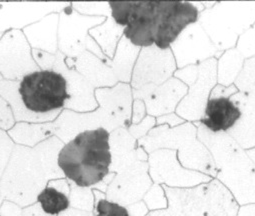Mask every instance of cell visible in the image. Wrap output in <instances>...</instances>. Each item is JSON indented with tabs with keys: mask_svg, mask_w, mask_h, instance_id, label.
<instances>
[{
	"mask_svg": "<svg viewBox=\"0 0 255 216\" xmlns=\"http://www.w3.org/2000/svg\"><path fill=\"white\" fill-rule=\"evenodd\" d=\"M123 30L124 28L117 25L111 15H108L102 26L92 29L90 34L94 36L97 42L101 45L105 56L109 59H113L118 42L123 36Z\"/></svg>",
	"mask_w": 255,
	"mask_h": 216,
	"instance_id": "cell-19",
	"label": "cell"
},
{
	"mask_svg": "<svg viewBox=\"0 0 255 216\" xmlns=\"http://www.w3.org/2000/svg\"><path fill=\"white\" fill-rule=\"evenodd\" d=\"M156 126V118L150 115H146L141 122L137 124H130L129 127L127 128L128 132L136 139L139 140L140 138L146 136L148 132Z\"/></svg>",
	"mask_w": 255,
	"mask_h": 216,
	"instance_id": "cell-25",
	"label": "cell"
},
{
	"mask_svg": "<svg viewBox=\"0 0 255 216\" xmlns=\"http://www.w3.org/2000/svg\"><path fill=\"white\" fill-rule=\"evenodd\" d=\"M197 138L207 147L217 168L218 179L239 206L255 203V164L246 151L228 134L212 133L199 122Z\"/></svg>",
	"mask_w": 255,
	"mask_h": 216,
	"instance_id": "cell-2",
	"label": "cell"
},
{
	"mask_svg": "<svg viewBox=\"0 0 255 216\" xmlns=\"http://www.w3.org/2000/svg\"><path fill=\"white\" fill-rule=\"evenodd\" d=\"M137 145L147 154L157 149L175 150L184 168L216 178L217 168L212 155L197 138V127L192 122L185 121L173 128L168 125L155 126L146 136L137 140Z\"/></svg>",
	"mask_w": 255,
	"mask_h": 216,
	"instance_id": "cell-4",
	"label": "cell"
},
{
	"mask_svg": "<svg viewBox=\"0 0 255 216\" xmlns=\"http://www.w3.org/2000/svg\"><path fill=\"white\" fill-rule=\"evenodd\" d=\"M162 187L167 207L150 211L146 216H237L238 203L216 178L190 188Z\"/></svg>",
	"mask_w": 255,
	"mask_h": 216,
	"instance_id": "cell-3",
	"label": "cell"
},
{
	"mask_svg": "<svg viewBox=\"0 0 255 216\" xmlns=\"http://www.w3.org/2000/svg\"><path fill=\"white\" fill-rule=\"evenodd\" d=\"M109 138L110 133L102 127L78 133L60 150L59 168L79 187L101 183L109 175L112 162Z\"/></svg>",
	"mask_w": 255,
	"mask_h": 216,
	"instance_id": "cell-1",
	"label": "cell"
},
{
	"mask_svg": "<svg viewBox=\"0 0 255 216\" xmlns=\"http://www.w3.org/2000/svg\"><path fill=\"white\" fill-rule=\"evenodd\" d=\"M240 117L239 107L230 97L209 98L199 124L212 133H227Z\"/></svg>",
	"mask_w": 255,
	"mask_h": 216,
	"instance_id": "cell-14",
	"label": "cell"
},
{
	"mask_svg": "<svg viewBox=\"0 0 255 216\" xmlns=\"http://www.w3.org/2000/svg\"><path fill=\"white\" fill-rule=\"evenodd\" d=\"M0 216H1V215H0Z\"/></svg>",
	"mask_w": 255,
	"mask_h": 216,
	"instance_id": "cell-32",
	"label": "cell"
},
{
	"mask_svg": "<svg viewBox=\"0 0 255 216\" xmlns=\"http://www.w3.org/2000/svg\"><path fill=\"white\" fill-rule=\"evenodd\" d=\"M146 108L142 100L133 99L132 103V115H131V124H137L142 121L146 116Z\"/></svg>",
	"mask_w": 255,
	"mask_h": 216,
	"instance_id": "cell-26",
	"label": "cell"
},
{
	"mask_svg": "<svg viewBox=\"0 0 255 216\" xmlns=\"http://www.w3.org/2000/svg\"><path fill=\"white\" fill-rule=\"evenodd\" d=\"M177 69L196 65L210 58L218 59L224 51L219 50L197 21L187 26L170 45Z\"/></svg>",
	"mask_w": 255,
	"mask_h": 216,
	"instance_id": "cell-11",
	"label": "cell"
},
{
	"mask_svg": "<svg viewBox=\"0 0 255 216\" xmlns=\"http://www.w3.org/2000/svg\"><path fill=\"white\" fill-rule=\"evenodd\" d=\"M126 209L128 211L129 216H146L149 213V210L143 200L126 206Z\"/></svg>",
	"mask_w": 255,
	"mask_h": 216,
	"instance_id": "cell-29",
	"label": "cell"
},
{
	"mask_svg": "<svg viewBox=\"0 0 255 216\" xmlns=\"http://www.w3.org/2000/svg\"><path fill=\"white\" fill-rule=\"evenodd\" d=\"M234 85L240 92L255 91V56L245 59Z\"/></svg>",
	"mask_w": 255,
	"mask_h": 216,
	"instance_id": "cell-21",
	"label": "cell"
},
{
	"mask_svg": "<svg viewBox=\"0 0 255 216\" xmlns=\"http://www.w3.org/2000/svg\"><path fill=\"white\" fill-rule=\"evenodd\" d=\"M244 60L235 47L225 50L217 59V83L223 86L234 84L243 67Z\"/></svg>",
	"mask_w": 255,
	"mask_h": 216,
	"instance_id": "cell-18",
	"label": "cell"
},
{
	"mask_svg": "<svg viewBox=\"0 0 255 216\" xmlns=\"http://www.w3.org/2000/svg\"><path fill=\"white\" fill-rule=\"evenodd\" d=\"M188 88L175 113L185 121L199 122L211 90L217 84V59L210 58L196 65L177 69L173 75Z\"/></svg>",
	"mask_w": 255,
	"mask_h": 216,
	"instance_id": "cell-6",
	"label": "cell"
},
{
	"mask_svg": "<svg viewBox=\"0 0 255 216\" xmlns=\"http://www.w3.org/2000/svg\"><path fill=\"white\" fill-rule=\"evenodd\" d=\"M237 216H255V203H249L239 206Z\"/></svg>",
	"mask_w": 255,
	"mask_h": 216,
	"instance_id": "cell-30",
	"label": "cell"
},
{
	"mask_svg": "<svg viewBox=\"0 0 255 216\" xmlns=\"http://www.w3.org/2000/svg\"><path fill=\"white\" fill-rule=\"evenodd\" d=\"M140 49V47L134 46L128 39L122 36L118 42L113 59L110 60L108 57L103 59L112 68L119 83L130 84L132 70Z\"/></svg>",
	"mask_w": 255,
	"mask_h": 216,
	"instance_id": "cell-17",
	"label": "cell"
},
{
	"mask_svg": "<svg viewBox=\"0 0 255 216\" xmlns=\"http://www.w3.org/2000/svg\"><path fill=\"white\" fill-rule=\"evenodd\" d=\"M235 48L244 59L255 56V28L253 26L239 36Z\"/></svg>",
	"mask_w": 255,
	"mask_h": 216,
	"instance_id": "cell-23",
	"label": "cell"
},
{
	"mask_svg": "<svg viewBox=\"0 0 255 216\" xmlns=\"http://www.w3.org/2000/svg\"><path fill=\"white\" fill-rule=\"evenodd\" d=\"M142 200L146 204L149 212L165 209L168 204L162 185L154 184V183L149 188V190L145 193Z\"/></svg>",
	"mask_w": 255,
	"mask_h": 216,
	"instance_id": "cell-22",
	"label": "cell"
},
{
	"mask_svg": "<svg viewBox=\"0 0 255 216\" xmlns=\"http://www.w3.org/2000/svg\"><path fill=\"white\" fill-rule=\"evenodd\" d=\"M147 161H136L115 173L107 189V200L128 206L142 200L153 182Z\"/></svg>",
	"mask_w": 255,
	"mask_h": 216,
	"instance_id": "cell-12",
	"label": "cell"
},
{
	"mask_svg": "<svg viewBox=\"0 0 255 216\" xmlns=\"http://www.w3.org/2000/svg\"><path fill=\"white\" fill-rule=\"evenodd\" d=\"M239 92L237 87L232 84L230 86H223L220 84H216L214 88L211 90L209 98H219V97H231L235 93Z\"/></svg>",
	"mask_w": 255,
	"mask_h": 216,
	"instance_id": "cell-27",
	"label": "cell"
},
{
	"mask_svg": "<svg viewBox=\"0 0 255 216\" xmlns=\"http://www.w3.org/2000/svg\"><path fill=\"white\" fill-rule=\"evenodd\" d=\"M246 151V154L248 155V157L253 161V163L255 164V147L251 148V149H248V150H245Z\"/></svg>",
	"mask_w": 255,
	"mask_h": 216,
	"instance_id": "cell-31",
	"label": "cell"
},
{
	"mask_svg": "<svg viewBox=\"0 0 255 216\" xmlns=\"http://www.w3.org/2000/svg\"><path fill=\"white\" fill-rule=\"evenodd\" d=\"M187 91V86L173 76L161 85L149 84L140 89H132V96L144 102L147 115L156 118L175 112Z\"/></svg>",
	"mask_w": 255,
	"mask_h": 216,
	"instance_id": "cell-13",
	"label": "cell"
},
{
	"mask_svg": "<svg viewBox=\"0 0 255 216\" xmlns=\"http://www.w3.org/2000/svg\"><path fill=\"white\" fill-rule=\"evenodd\" d=\"M19 94L28 110L35 113H48L60 109L69 98L67 82L56 71L40 70L24 75Z\"/></svg>",
	"mask_w": 255,
	"mask_h": 216,
	"instance_id": "cell-7",
	"label": "cell"
},
{
	"mask_svg": "<svg viewBox=\"0 0 255 216\" xmlns=\"http://www.w3.org/2000/svg\"><path fill=\"white\" fill-rule=\"evenodd\" d=\"M239 107L241 117L227 133L244 149L255 147V91L237 92L230 97Z\"/></svg>",
	"mask_w": 255,
	"mask_h": 216,
	"instance_id": "cell-16",
	"label": "cell"
},
{
	"mask_svg": "<svg viewBox=\"0 0 255 216\" xmlns=\"http://www.w3.org/2000/svg\"><path fill=\"white\" fill-rule=\"evenodd\" d=\"M176 70L170 48L162 50L154 45L143 47L134 64L130 86L132 89H140L149 84L161 85L173 77Z\"/></svg>",
	"mask_w": 255,
	"mask_h": 216,
	"instance_id": "cell-10",
	"label": "cell"
},
{
	"mask_svg": "<svg viewBox=\"0 0 255 216\" xmlns=\"http://www.w3.org/2000/svg\"><path fill=\"white\" fill-rule=\"evenodd\" d=\"M42 210L49 215H56L69 207L68 197L53 187H45L37 196Z\"/></svg>",
	"mask_w": 255,
	"mask_h": 216,
	"instance_id": "cell-20",
	"label": "cell"
},
{
	"mask_svg": "<svg viewBox=\"0 0 255 216\" xmlns=\"http://www.w3.org/2000/svg\"><path fill=\"white\" fill-rule=\"evenodd\" d=\"M184 122H185V120L180 118L175 112L156 117V126L168 125L170 128H173V127L183 124Z\"/></svg>",
	"mask_w": 255,
	"mask_h": 216,
	"instance_id": "cell-28",
	"label": "cell"
},
{
	"mask_svg": "<svg viewBox=\"0 0 255 216\" xmlns=\"http://www.w3.org/2000/svg\"><path fill=\"white\" fill-rule=\"evenodd\" d=\"M147 162L148 173L154 184L171 188H190L213 179L201 172L184 168L175 150L157 149L148 154Z\"/></svg>",
	"mask_w": 255,
	"mask_h": 216,
	"instance_id": "cell-9",
	"label": "cell"
},
{
	"mask_svg": "<svg viewBox=\"0 0 255 216\" xmlns=\"http://www.w3.org/2000/svg\"><path fill=\"white\" fill-rule=\"evenodd\" d=\"M96 214L94 216H129L125 206L100 198L96 202Z\"/></svg>",
	"mask_w": 255,
	"mask_h": 216,
	"instance_id": "cell-24",
	"label": "cell"
},
{
	"mask_svg": "<svg viewBox=\"0 0 255 216\" xmlns=\"http://www.w3.org/2000/svg\"><path fill=\"white\" fill-rule=\"evenodd\" d=\"M198 22L219 50L234 48L239 36L255 24V2H216L199 13Z\"/></svg>",
	"mask_w": 255,
	"mask_h": 216,
	"instance_id": "cell-5",
	"label": "cell"
},
{
	"mask_svg": "<svg viewBox=\"0 0 255 216\" xmlns=\"http://www.w3.org/2000/svg\"><path fill=\"white\" fill-rule=\"evenodd\" d=\"M199 12L192 2L157 1L154 16V46L168 49L180 33L198 21Z\"/></svg>",
	"mask_w": 255,
	"mask_h": 216,
	"instance_id": "cell-8",
	"label": "cell"
},
{
	"mask_svg": "<svg viewBox=\"0 0 255 216\" xmlns=\"http://www.w3.org/2000/svg\"><path fill=\"white\" fill-rule=\"evenodd\" d=\"M109 144L112 156L110 172L112 173H117L136 161L148 160V154L137 145V140L125 127L110 132Z\"/></svg>",
	"mask_w": 255,
	"mask_h": 216,
	"instance_id": "cell-15",
	"label": "cell"
}]
</instances>
